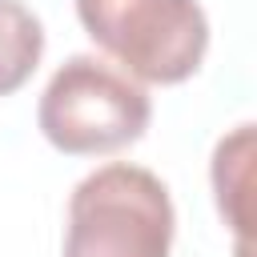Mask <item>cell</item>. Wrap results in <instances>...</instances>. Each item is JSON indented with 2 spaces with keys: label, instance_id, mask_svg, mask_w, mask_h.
<instances>
[{
  "label": "cell",
  "instance_id": "2",
  "mask_svg": "<svg viewBox=\"0 0 257 257\" xmlns=\"http://www.w3.org/2000/svg\"><path fill=\"white\" fill-rule=\"evenodd\" d=\"M169 185L141 165H100L68 197L64 257H169Z\"/></svg>",
  "mask_w": 257,
  "mask_h": 257
},
{
  "label": "cell",
  "instance_id": "5",
  "mask_svg": "<svg viewBox=\"0 0 257 257\" xmlns=\"http://www.w3.org/2000/svg\"><path fill=\"white\" fill-rule=\"evenodd\" d=\"M44 56V24L20 0H0V96L28 84Z\"/></svg>",
  "mask_w": 257,
  "mask_h": 257
},
{
  "label": "cell",
  "instance_id": "3",
  "mask_svg": "<svg viewBox=\"0 0 257 257\" xmlns=\"http://www.w3.org/2000/svg\"><path fill=\"white\" fill-rule=\"evenodd\" d=\"M76 20L137 84H181L209 52V16L197 0H76Z\"/></svg>",
  "mask_w": 257,
  "mask_h": 257
},
{
  "label": "cell",
  "instance_id": "4",
  "mask_svg": "<svg viewBox=\"0 0 257 257\" xmlns=\"http://www.w3.org/2000/svg\"><path fill=\"white\" fill-rule=\"evenodd\" d=\"M213 193H217V209L225 217V225L237 237V257H249V225H253V209H249V193H253V124H237L229 137L217 141L213 149Z\"/></svg>",
  "mask_w": 257,
  "mask_h": 257
},
{
  "label": "cell",
  "instance_id": "1",
  "mask_svg": "<svg viewBox=\"0 0 257 257\" xmlns=\"http://www.w3.org/2000/svg\"><path fill=\"white\" fill-rule=\"evenodd\" d=\"M149 120L153 100L145 84L92 52L68 56L36 104L44 141L68 157H108L128 149L145 137Z\"/></svg>",
  "mask_w": 257,
  "mask_h": 257
}]
</instances>
